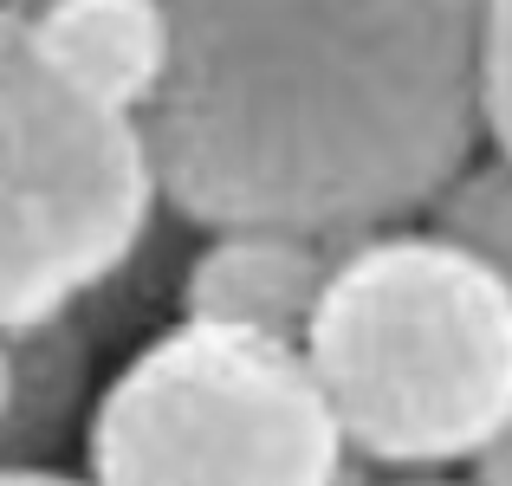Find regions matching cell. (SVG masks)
Returning a JSON list of instances; mask_svg holds the SVG:
<instances>
[{"instance_id":"1","label":"cell","mask_w":512,"mask_h":486,"mask_svg":"<svg viewBox=\"0 0 512 486\" xmlns=\"http://www.w3.org/2000/svg\"><path fill=\"white\" fill-rule=\"evenodd\" d=\"M137 111L156 201L195 227H402L480 143V0H163Z\"/></svg>"},{"instance_id":"2","label":"cell","mask_w":512,"mask_h":486,"mask_svg":"<svg viewBox=\"0 0 512 486\" xmlns=\"http://www.w3.org/2000/svg\"><path fill=\"white\" fill-rule=\"evenodd\" d=\"M299 357L357 461L461 467L512 415V286L441 234H357L331 260Z\"/></svg>"},{"instance_id":"3","label":"cell","mask_w":512,"mask_h":486,"mask_svg":"<svg viewBox=\"0 0 512 486\" xmlns=\"http://www.w3.org/2000/svg\"><path fill=\"white\" fill-rule=\"evenodd\" d=\"M344 435L299 344L182 318L104 383L91 486H331Z\"/></svg>"},{"instance_id":"4","label":"cell","mask_w":512,"mask_h":486,"mask_svg":"<svg viewBox=\"0 0 512 486\" xmlns=\"http://www.w3.org/2000/svg\"><path fill=\"white\" fill-rule=\"evenodd\" d=\"M137 117L46 72L20 7H0V331L98 299L156 227Z\"/></svg>"},{"instance_id":"5","label":"cell","mask_w":512,"mask_h":486,"mask_svg":"<svg viewBox=\"0 0 512 486\" xmlns=\"http://www.w3.org/2000/svg\"><path fill=\"white\" fill-rule=\"evenodd\" d=\"M344 240H312L292 227H208V247L182 266V318L299 344L318 312L325 273Z\"/></svg>"},{"instance_id":"6","label":"cell","mask_w":512,"mask_h":486,"mask_svg":"<svg viewBox=\"0 0 512 486\" xmlns=\"http://www.w3.org/2000/svg\"><path fill=\"white\" fill-rule=\"evenodd\" d=\"M26 33L65 91L117 117H137L169 72L163 0H39Z\"/></svg>"},{"instance_id":"7","label":"cell","mask_w":512,"mask_h":486,"mask_svg":"<svg viewBox=\"0 0 512 486\" xmlns=\"http://www.w3.org/2000/svg\"><path fill=\"white\" fill-rule=\"evenodd\" d=\"M7 337V415H0V467H39L85 402V344L78 305Z\"/></svg>"},{"instance_id":"8","label":"cell","mask_w":512,"mask_h":486,"mask_svg":"<svg viewBox=\"0 0 512 486\" xmlns=\"http://www.w3.org/2000/svg\"><path fill=\"white\" fill-rule=\"evenodd\" d=\"M422 214L435 221V234L448 247H461L467 260H480L493 279L512 286V162L506 156L461 162Z\"/></svg>"},{"instance_id":"9","label":"cell","mask_w":512,"mask_h":486,"mask_svg":"<svg viewBox=\"0 0 512 486\" xmlns=\"http://www.w3.org/2000/svg\"><path fill=\"white\" fill-rule=\"evenodd\" d=\"M480 137L512 162V0H480Z\"/></svg>"},{"instance_id":"10","label":"cell","mask_w":512,"mask_h":486,"mask_svg":"<svg viewBox=\"0 0 512 486\" xmlns=\"http://www.w3.org/2000/svg\"><path fill=\"white\" fill-rule=\"evenodd\" d=\"M474 480L480 486H512V415L500 422V435L474 454Z\"/></svg>"},{"instance_id":"11","label":"cell","mask_w":512,"mask_h":486,"mask_svg":"<svg viewBox=\"0 0 512 486\" xmlns=\"http://www.w3.org/2000/svg\"><path fill=\"white\" fill-rule=\"evenodd\" d=\"M0 486H91V480L52 474V467H0Z\"/></svg>"},{"instance_id":"12","label":"cell","mask_w":512,"mask_h":486,"mask_svg":"<svg viewBox=\"0 0 512 486\" xmlns=\"http://www.w3.org/2000/svg\"><path fill=\"white\" fill-rule=\"evenodd\" d=\"M376 486H480V480H454V474H441V467H428V474H383Z\"/></svg>"},{"instance_id":"13","label":"cell","mask_w":512,"mask_h":486,"mask_svg":"<svg viewBox=\"0 0 512 486\" xmlns=\"http://www.w3.org/2000/svg\"><path fill=\"white\" fill-rule=\"evenodd\" d=\"M0 415H7V337H0Z\"/></svg>"},{"instance_id":"14","label":"cell","mask_w":512,"mask_h":486,"mask_svg":"<svg viewBox=\"0 0 512 486\" xmlns=\"http://www.w3.org/2000/svg\"><path fill=\"white\" fill-rule=\"evenodd\" d=\"M0 7H20L26 13V7H39V0H0Z\"/></svg>"}]
</instances>
